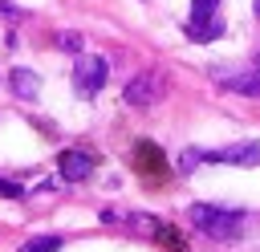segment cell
Returning a JSON list of instances; mask_svg holds the SVG:
<instances>
[{
  "mask_svg": "<svg viewBox=\"0 0 260 252\" xmlns=\"http://www.w3.org/2000/svg\"><path fill=\"white\" fill-rule=\"evenodd\" d=\"M187 219L195 224V232L211 236V240H240L244 236V211L236 207H215V203H191L187 207Z\"/></svg>",
  "mask_w": 260,
  "mask_h": 252,
  "instance_id": "6da1fadb",
  "label": "cell"
},
{
  "mask_svg": "<svg viewBox=\"0 0 260 252\" xmlns=\"http://www.w3.org/2000/svg\"><path fill=\"white\" fill-rule=\"evenodd\" d=\"M130 232H138V236H158L162 228H158V219H150V215H142V211H134V215H126L122 219Z\"/></svg>",
  "mask_w": 260,
  "mask_h": 252,
  "instance_id": "9c48e42d",
  "label": "cell"
},
{
  "mask_svg": "<svg viewBox=\"0 0 260 252\" xmlns=\"http://www.w3.org/2000/svg\"><path fill=\"white\" fill-rule=\"evenodd\" d=\"M215 8H219V0H191V20H207V16H215Z\"/></svg>",
  "mask_w": 260,
  "mask_h": 252,
  "instance_id": "30bf717a",
  "label": "cell"
},
{
  "mask_svg": "<svg viewBox=\"0 0 260 252\" xmlns=\"http://www.w3.org/2000/svg\"><path fill=\"white\" fill-rule=\"evenodd\" d=\"M8 85H12L16 98H37V93H41V77H37L32 69H24V65H16V69L8 73Z\"/></svg>",
  "mask_w": 260,
  "mask_h": 252,
  "instance_id": "52a82bcc",
  "label": "cell"
},
{
  "mask_svg": "<svg viewBox=\"0 0 260 252\" xmlns=\"http://www.w3.org/2000/svg\"><path fill=\"white\" fill-rule=\"evenodd\" d=\"M57 167H61V175H65L69 183H81V179L93 175V154H89V150H61Z\"/></svg>",
  "mask_w": 260,
  "mask_h": 252,
  "instance_id": "8992f818",
  "label": "cell"
},
{
  "mask_svg": "<svg viewBox=\"0 0 260 252\" xmlns=\"http://www.w3.org/2000/svg\"><path fill=\"white\" fill-rule=\"evenodd\" d=\"M215 81L232 93H244V98H260V65H240V69H215Z\"/></svg>",
  "mask_w": 260,
  "mask_h": 252,
  "instance_id": "3957f363",
  "label": "cell"
},
{
  "mask_svg": "<svg viewBox=\"0 0 260 252\" xmlns=\"http://www.w3.org/2000/svg\"><path fill=\"white\" fill-rule=\"evenodd\" d=\"M57 45H61V49H81V37H77V33H61Z\"/></svg>",
  "mask_w": 260,
  "mask_h": 252,
  "instance_id": "4fadbf2b",
  "label": "cell"
},
{
  "mask_svg": "<svg viewBox=\"0 0 260 252\" xmlns=\"http://www.w3.org/2000/svg\"><path fill=\"white\" fill-rule=\"evenodd\" d=\"M106 73H110V65H106V57H102V53H81V57H77V65H73V85H77V93H81V98L102 93Z\"/></svg>",
  "mask_w": 260,
  "mask_h": 252,
  "instance_id": "7a4b0ae2",
  "label": "cell"
},
{
  "mask_svg": "<svg viewBox=\"0 0 260 252\" xmlns=\"http://www.w3.org/2000/svg\"><path fill=\"white\" fill-rule=\"evenodd\" d=\"M158 98H162V77L154 69H142L126 81V102L130 106H154Z\"/></svg>",
  "mask_w": 260,
  "mask_h": 252,
  "instance_id": "277c9868",
  "label": "cell"
},
{
  "mask_svg": "<svg viewBox=\"0 0 260 252\" xmlns=\"http://www.w3.org/2000/svg\"><path fill=\"white\" fill-rule=\"evenodd\" d=\"M183 33H187L191 41H215V37H223V20H215V16H207V20H187Z\"/></svg>",
  "mask_w": 260,
  "mask_h": 252,
  "instance_id": "ba28073f",
  "label": "cell"
},
{
  "mask_svg": "<svg viewBox=\"0 0 260 252\" xmlns=\"http://www.w3.org/2000/svg\"><path fill=\"white\" fill-rule=\"evenodd\" d=\"M252 8H256V16H260V0H256V4H252Z\"/></svg>",
  "mask_w": 260,
  "mask_h": 252,
  "instance_id": "5bb4252c",
  "label": "cell"
},
{
  "mask_svg": "<svg viewBox=\"0 0 260 252\" xmlns=\"http://www.w3.org/2000/svg\"><path fill=\"white\" fill-rule=\"evenodd\" d=\"M57 248H61L57 236H41V240H28L24 244V252H57Z\"/></svg>",
  "mask_w": 260,
  "mask_h": 252,
  "instance_id": "8fae6325",
  "label": "cell"
},
{
  "mask_svg": "<svg viewBox=\"0 0 260 252\" xmlns=\"http://www.w3.org/2000/svg\"><path fill=\"white\" fill-rule=\"evenodd\" d=\"M203 163H240V167H252L260 163V142H232V146H219V150H199Z\"/></svg>",
  "mask_w": 260,
  "mask_h": 252,
  "instance_id": "5b68a950",
  "label": "cell"
},
{
  "mask_svg": "<svg viewBox=\"0 0 260 252\" xmlns=\"http://www.w3.org/2000/svg\"><path fill=\"white\" fill-rule=\"evenodd\" d=\"M0 195H8V199H20V195H24V187H20V183H12V179H0Z\"/></svg>",
  "mask_w": 260,
  "mask_h": 252,
  "instance_id": "7c38bea8",
  "label": "cell"
}]
</instances>
